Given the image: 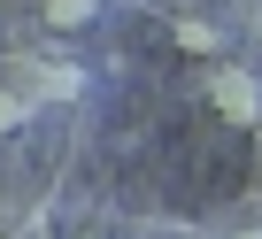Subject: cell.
I'll return each instance as SVG.
<instances>
[{
    "instance_id": "obj_3",
    "label": "cell",
    "mask_w": 262,
    "mask_h": 239,
    "mask_svg": "<svg viewBox=\"0 0 262 239\" xmlns=\"http://www.w3.org/2000/svg\"><path fill=\"white\" fill-rule=\"evenodd\" d=\"M77 85H85V70H47V93H54V100H70Z\"/></svg>"
},
{
    "instance_id": "obj_4",
    "label": "cell",
    "mask_w": 262,
    "mask_h": 239,
    "mask_svg": "<svg viewBox=\"0 0 262 239\" xmlns=\"http://www.w3.org/2000/svg\"><path fill=\"white\" fill-rule=\"evenodd\" d=\"M16 116H24V100H0V132H8V124H16Z\"/></svg>"
},
{
    "instance_id": "obj_1",
    "label": "cell",
    "mask_w": 262,
    "mask_h": 239,
    "mask_svg": "<svg viewBox=\"0 0 262 239\" xmlns=\"http://www.w3.org/2000/svg\"><path fill=\"white\" fill-rule=\"evenodd\" d=\"M208 100L224 108V124H254V116H262V77L254 70H216L208 77Z\"/></svg>"
},
{
    "instance_id": "obj_5",
    "label": "cell",
    "mask_w": 262,
    "mask_h": 239,
    "mask_svg": "<svg viewBox=\"0 0 262 239\" xmlns=\"http://www.w3.org/2000/svg\"><path fill=\"white\" fill-rule=\"evenodd\" d=\"M239 239H262V224H254V231H239Z\"/></svg>"
},
{
    "instance_id": "obj_2",
    "label": "cell",
    "mask_w": 262,
    "mask_h": 239,
    "mask_svg": "<svg viewBox=\"0 0 262 239\" xmlns=\"http://www.w3.org/2000/svg\"><path fill=\"white\" fill-rule=\"evenodd\" d=\"M39 16H47L54 31H77V24H93V16H100V0H39Z\"/></svg>"
}]
</instances>
